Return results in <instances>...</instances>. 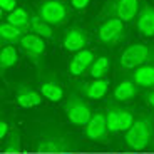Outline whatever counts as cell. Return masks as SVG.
Instances as JSON below:
<instances>
[{
	"label": "cell",
	"instance_id": "cell-1",
	"mask_svg": "<svg viewBox=\"0 0 154 154\" xmlns=\"http://www.w3.org/2000/svg\"><path fill=\"white\" fill-rule=\"evenodd\" d=\"M126 146L132 151H146L154 144V117L144 114L136 117L132 126L124 132Z\"/></svg>",
	"mask_w": 154,
	"mask_h": 154
},
{
	"label": "cell",
	"instance_id": "cell-2",
	"mask_svg": "<svg viewBox=\"0 0 154 154\" xmlns=\"http://www.w3.org/2000/svg\"><path fill=\"white\" fill-rule=\"evenodd\" d=\"M119 66L122 69L154 66V45L152 44H131V45H127L119 57Z\"/></svg>",
	"mask_w": 154,
	"mask_h": 154
},
{
	"label": "cell",
	"instance_id": "cell-3",
	"mask_svg": "<svg viewBox=\"0 0 154 154\" xmlns=\"http://www.w3.org/2000/svg\"><path fill=\"white\" fill-rule=\"evenodd\" d=\"M35 8H37V15L50 27H59L69 19L67 5L62 0H40L35 4Z\"/></svg>",
	"mask_w": 154,
	"mask_h": 154
},
{
	"label": "cell",
	"instance_id": "cell-4",
	"mask_svg": "<svg viewBox=\"0 0 154 154\" xmlns=\"http://www.w3.org/2000/svg\"><path fill=\"white\" fill-rule=\"evenodd\" d=\"M139 12V0H109L102 7L100 17L119 19L124 23L134 20Z\"/></svg>",
	"mask_w": 154,
	"mask_h": 154
},
{
	"label": "cell",
	"instance_id": "cell-5",
	"mask_svg": "<svg viewBox=\"0 0 154 154\" xmlns=\"http://www.w3.org/2000/svg\"><path fill=\"white\" fill-rule=\"evenodd\" d=\"M64 112H66V117L69 119L70 124H74V126H85L87 121L91 119V116H92V107L81 96L70 94L67 97L66 104H64Z\"/></svg>",
	"mask_w": 154,
	"mask_h": 154
},
{
	"label": "cell",
	"instance_id": "cell-6",
	"mask_svg": "<svg viewBox=\"0 0 154 154\" xmlns=\"http://www.w3.org/2000/svg\"><path fill=\"white\" fill-rule=\"evenodd\" d=\"M99 42L106 45H116L126 38V23L119 19H106L97 29Z\"/></svg>",
	"mask_w": 154,
	"mask_h": 154
},
{
	"label": "cell",
	"instance_id": "cell-7",
	"mask_svg": "<svg viewBox=\"0 0 154 154\" xmlns=\"http://www.w3.org/2000/svg\"><path fill=\"white\" fill-rule=\"evenodd\" d=\"M111 134L107 129V122H106V116L102 111L92 112L91 119L87 121V124L84 126V136L89 141H96V143H102L107 139V136Z\"/></svg>",
	"mask_w": 154,
	"mask_h": 154
},
{
	"label": "cell",
	"instance_id": "cell-8",
	"mask_svg": "<svg viewBox=\"0 0 154 154\" xmlns=\"http://www.w3.org/2000/svg\"><path fill=\"white\" fill-rule=\"evenodd\" d=\"M19 44L23 49L25 55H27L34 64H37V66L42 64V59H44V55H45V49H47L45 40H44L42 37H38V35H35V34H23V37L20 38Z\"/></svg>",
	"mask_w": 154,
	"mask_h": 154
},
{
	"label": "cell",
	"instance_id": "cell-9",
	"mask_svg": "<svg viewBox=\"0 0 154 154\" xmlns=\"http://www.w3.org/2000/svg\"><path fill=\"white\" fill-rule=\"evenodd\" d=\"M37 152H54V154H62V152H72V143L70 139L62 137V136H49V137L38 139L35 144Z\"/></svg>",
	"mask_w": 154,
	"mask_h": 154
},
{
	"label": "cell",
	"instance_id": "cell-10",
	"mask_svg": "<svg viewBox=\"0 0 154 154\" xmlns=\"http://www.w3.org/2000/svg\"><path fill=\"white\" fill-rule=\"evenodd\" d=\"M89 42V35L84 29L77 27V25H72L69 27L66 32H64V38H62V44H64V49L67 52H79L82 50Z\"/></svg>",
	"mask_w": 154,
	"mask_h": 154
},
{
	"label": "cell",
	"instance_id": "cell-11",
	"mask_svg": "<svg viewBox=\"0 0 154 154\" xmlns=\"http://www.w3.org/2000/svg\"><path fill=\"white\" fill-rule=\"evenodd\" d=\"M96 60V54L89 49H82L79 52H75V55L72 57L69 64V74L74 77L84 75L89 70V67L92 66V62Z\"/></svg>",
	"mask_w": 154,
	"mask_h": 154
},
{
	"label": "cell",
	"instance_id": "cell-12",
	"mask_svg": "<svg viewBox=\"0 0 154 154\" xmlns=\"http://www.w3.org/2000/svg\"><path fill=\"white\" fill-rule=\"evenodd\" d=\"M107 89H109V81L106 77L102 79H91L89 82H82V84L77 85V91L82 94L84 97L87 99H102V97L107 94Z\"/></svg>",
	"mask_w": 154,
	"mask_h": 154
},
{
	"label": "cell",
	"instance_id": "cell-13",
	"mask_svg": "<svg viewBox=\"0 0 154 154\" xmlns=\"http://www.w3.org/2000/svg\"><path fill=\"white\" fill-rule=\"evenodd\" d=\"M136 29L144 37H154V7L143 5L136 15Z\"/></svg>",
	"mask_w": 154,
	"mask_h": 154
},
{
	"label": "cell",
	"instance_id": "cell-14",
	"mask_svg": "<svg viewBox=\"0 0 154 154\" xmlns=\"http://www.w3.org/2000/svg\"><path fill=\"white\" fill-rule=\"evenodd\" d=\"M15 102H17V106H20L23 109L37 107L42 102V96L35 89L27 87V85H20L15 92Z\"/></svg>",
	"mask_w": 154,
	"mask_h": 154
},
{
	"label": "cell",
	"instance_id": "cell-15",
	"mask_svg": "<svg viewBox=\"0 0 154 154\" xmlns=\"http://www.w3.org/2000/svg\"><path fill=\"white\" fill-rule=\"evenodd\" d=\"M137 87L154 89V66H141L132 70L129 77Z\"/></svg>",
	"mask_w": 154,
	"mask_h": 154
},
{
	"label": "cell",
	"instance_id": "cell-16",
	"mask_svg": "<svg viewBox=\"0 0 154 154\" xmlns=\"http://www.w3.org/2000/svg\"><path fill=\"white\" fill-rule=\"evenodd\" d=\"M139 87L131 81V79H124L119 84L114 87V99L121 100V102H126V100H131L137 96Z\"/></svg>",
	"mask_w": 154,
	"mask_h": 154
},
{
	"label": "cell",
	"instance_id": "cell-17",
	"mask_svg": "<svg viewBox=\"0 0 154 154\" xmlns=\"http://www.w3.org/2000/svg\"><path fill=\"white\" fill-rule=\"evenodd\" d=\"M40 96L45 97L47 100L57 102L64 99V89L57 81H44L40 84Z\"/></svg>",
	"mask_w": 154,
	"mask_h": 154
},
{
	"label": "cell",
	"instance_id": "cell-18",
	"mask_svg": "<svg viewBox=\"0 0 154 154\" xmlns=\"http://www.w3.org/2000/svg\"><path fill=\"white\" fill-rule=\"evenodd\" d=\"M22 37H23V32L20 29L10 25L8 22H0V42L14 45V44H19Z\"/></svg>",
	"mask_w": 154,
	"mask_h": 154
},
{
	"label": "cell",
	"instance_id": "cell-19",
	"mask_svg": "<svg viewBox=\"0 0 154 154\" xmlns=\"http://www.w3.org/2000/svg\"><path fill=\"white\" fill-rule=\"evenodd\" d=\"M8 23L14 25V27L20 29V30H27L30 29V14H29L25 8H14V10L8 14Z\"/></svg>",
	"mask_w": 154,
	"mask_h": 154
},
{
	"label": "cell",
	"instance_id": "cell-20",
	"mask_svg": "<svg viewBox=\"0 0 154 154\" xmlns=\"http://www.w3.org/2000/svg\"><path fill=\"white\" fill-rule=\"evenodd\" d=\"M30 30L34 32L35 35L42 37L44 40H49V38H52V35H54V27H50L47 22H44L37 14H35V15H30Z\"/></svg>",
	"mask_w": 154,
	"mask_h": 154
},
{
	"label": "cell",
	"instance_id": "cell-21",
	"mask_svg": "<svg viewBox=\"0 0 154 154\" xmlns=\"http://www.w3.org/2000/svg\"><path fill=\"white\" fill-rule=\"evenodd\" d=\"M121 112H122V107L114 104H111L106 109L104 116H106L109 132H121Z\"/></svg>",
	"mask_w": 154,
	"mask_h": 154
},
{
	"label": "cell",
	"instance_id": "cell-22",
	"mask_svg": "<svg viewBox=\"0 0 154 154\" xmlns=\"http://www.w3.org/2000/svg\"><path fill=\"white\" fill-rule=\"evenodd\" d=\"M17 62H19V52L14 45H5L0 49V70L17 66Z\"/></svg>",
	"mask_w": 154,
	"mask_h": 154
},
{
	"label": "cell",
	"instance_id": "cell-23",
	"mask_svg": "<svg viewBox=\"0 0 154 154\" xmlns=\"http://www.w3.org/2000/svg\"><path fill=\"white\" fill-rule=\"evenodd\" d=\"M109 67H111V59L100 55V57H96V60L92 62V66L89 67L87 72L92 79H102V77H106Z\"/></svg>",
	"mask_w": 154,
	"mask_h": 154
},
{
	"label": "cell",
	"instance_id": "cell-24",
	"mask_svg": "<svg viewBox=\"0 0 154 154\" xmlns=\"http://www.w3.org/2000/svg\"><path fill=\"white\" fill-rule=\"evenodd\" d=\"M22 149V144H20V131L17 127H14V131L10 132L7 139V144H5V152H19Z\"/></svg>",
	"mask_w": 154,
	"mask_h": 154
},
{
	"label": "cell",
	"instance_id": "cell-25",
	"mask_svg": "<svg viewBox=\"0 0 154 154\" xmlns=\"http://www.w3.org/2000/svg\"><path fill=\"white\" fill-rule=\"evenodd\" d=\"M134 112L129 111V109L122 107V112H121V132H126L129 127L132 126V122H134Z\"/></svg>",
	"mask_w": 154,
	"mask_h": 154
},
{
	"label": "cell",
	"instance_id": "cell-26",
	"mask_svg": "<svg viewBox=\"0 0 154 154\" xmlns=\"http://www.w3.org/2000/svg\"><path fill=\"white\" fill-rule=\"evenodd\" d=\"M15 7H17V0H0V8H2V12H8L10 14Z\"/></svg>",
	"mask_w": 154,
	"mask_h": 154
},
{
	"label": "cell",
	"instance_id": "cell-27",
	"mask_svg": "<svg viewBox=\"0 0 154 154\" xmlns=\"http://www.w3.org/2000/svg\"><path fill=\"white\" fill-rule=\"evenodd\" d=\"M89 2H91V0H70V7H72L74 10H84L89 5Z\"/></svg>",
	"mask_w": 154,
	"mask_h": 154
},
{
	"label": "cell",
	"instance_id": "cell-28",
	"mask_svg": "<svg viewBox=\"0 0 154 154\" xmlns=\"http://www.w3.org/2000/svg\"><path fill=\"white\" fill-rule=\"evenodd\" d=\"M144 102L147 106H151V107H154V89H151V91H147L144 94Z\"/></svg>",
	"mask_w": 154,
	"mask_h": 154
},
{
	"label": "cell",
	"instance_id": "cell-29",
	"mask_svg": "<svg viewBox=\"0 0 154 154\" xmlns=\"http://www.w3.org/2000/svg\"><path fill=\"white\" fill-rule=\"evenodd\" d=\"M7 132H8V124L5 121H0V141L7 136Z\"/></svg>",
	"mask_w": 154,
	"mask_h": 154
},
{
	"label": "cell",
	"instance_id": "cell-30",
	"mask_svg": "<svg viewBox=\"0 0 154 154\" xmlns=\"http://www.w3.org/2000/svg\"><path fill=\"white\" fill-rule=\"evenodd\" d=\"M2 14H4V12H2V8H0V20H2Z\"/></svg>",
	"mask_w": 154,
	"mask_h": 154
},
{
	"label": "cell",
	"instance_id": "cell-31",
	"mask_svg": "<svg viewBox=\"0 0 154 154\" xmlns=\"http://www.w3.org/2000/svg\"><path fill=\"white\" fill-rule=\"evenodd\" d=\"M62 154H72V152H62Z\"/></svg>",
	"mask_w": 154,
	"mask_h": 154
},
{
	"label": "cell",
	"instance_id": "cell-32",
	"mask_svg": "<svg viewBox=\"0 0 154 154\" xmlns=\"http://www.w3.org/2000/svg\"><path fill=\"white\" fill-rule=\"evenodd\" d=\"M0 49H2V42H0Z\"/></svg>",
	"mask_w": 154,
	"mask_h": 154
}]
</instances>
